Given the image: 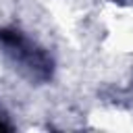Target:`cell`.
Masks as SVG:
<instances>
[{"instance_id":"1","label":"cell","mask_w":133,"mask_h":133,"mask_svg":"<svg viewBox=\"0 0 133 133\" xmlns=\"http://www.w3.org/2000/svg\"><path fill=\"white\" fill-rule=\"evenodd\" d=\"M0 44L4 52L33 79H48L52 73V60L48 54L27 39L17 29H0Z\"/></svg>"}]
</instances>
